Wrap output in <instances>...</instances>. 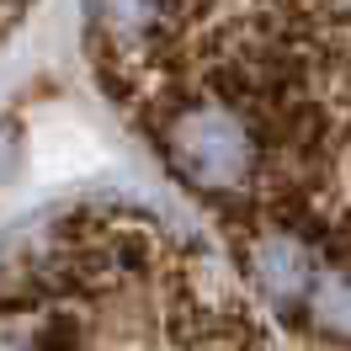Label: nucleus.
Wrapping results in <instances>:
<instances>
[{
    "instance_id": "f03ea898",
    "label": "nucleus",
    "mask_w": 351,
    "mask_h": 351,
    "mask_svg": "<svg viewBox=\"0 0 351 351\" xmlns=\"http://www.w3.org/2000/svg\"><path fill=\"white\" fill-rule=\"evenodd\" d=\"M304 314L314 319V330H325V335H341V341H351V266L319 271V282H314V293H308Z\"/></svg>"
},
{
    "instance_id": "f257e3e1",
    "label": "nucleus",
    "mask_w": 351,
    "mask_h": 351,
    "mask_svg": "<svg viewBox=\"0 0 351 351\" xmlns=\"http://www.w3.org/2000/svg\"><path fill=\"white\" fill-rule=\"evenodd\" d=\"M160 149L176 165V176H186L197 192L245 186L261 160V144L245 128V117H234L219 101H192V107L176 101L165 112V128H160Z\"/></svg>"
}]
</instances>
